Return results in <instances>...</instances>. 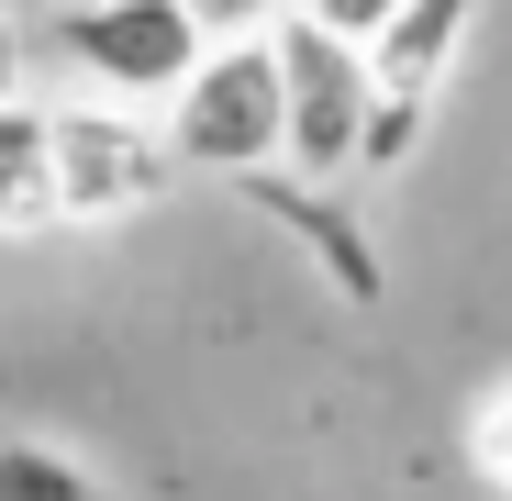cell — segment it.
Segmentation results:
<instances>
[{
	"label": "cell",
	"mask_w": 512,
	"mask_h": 501,
	"mask_svg": "<svg viewBox=\"0 0 512 501\" xmlns=\"http://www.w3.org/2000/svg\"><path fill=\"white\" fill-rule=\"evenodd\" d=\"M167 156L201 167V179L279 167V56H268V34L201 45V67L179 78V101H167Z\"/></svg>",
	"instance_id": "1"
},
{
	"label": "cell",
	"mask_w": 512,
	"mask_h": 501,
	"mask_svg": "<svg viewBox=\"0 0 512 501\" xmlns=\"http://www.w3.org/2000/svg\"><path fill=\"white\" fill-rule=\"evenodd\" d=\"M268 56H279V167L301 179H357V134H368V56L323 23H268Z\"/></svg>",
	"instance_id": "2"
},
{
	"label": "cell",
	"mask_w": 512,
	"mask_h": 501,
	"mask_svg": "<svg viewBox=\"0 0 512 501\" xmlns=\"http://www.w3.org/2000/svg\"><path fill=\"white\" fill-rule=\"evenodd\" d=\"M45 134H56V212L67 223H134L179 179L167 134H145L134 101H56Z\"/></svg>",
	"instance_id": "3"
},
{
	"label": "cell",
	"mask_w": 512,
	"mask_h": 501,
	"mask_svg": "<svg viewBox=\"0 0 512 501\" xmlns=\"http://www.w3.org/2000/svg\"><path fill=\"white\" fill-rule=\"evenodd\" d=\"M190 0H101V12H56V56L90 78L101 101H179V78L201 67Z\"/></svg>",
	"instance_id": "4"
},
{
	"label": "cell",
	"mask_w": 512,
	"mask_h": 501,
	"mask_svg": "<svg viewBox=\"0 0 512 501\" xmlns=\"http://www.w3.org/2000/svg\"><path fill=\"white\" fill-rule=\"evenodd\" d=\"M256 212H279V223H301L312 234V268L346 290V301H379L390 290V268H379V245H368V223H346L334 212V179H301V167H256V179H234Z\"/></svg>",
	"instance_id": "5"
},
{
	"label": "cell",
	"mask_w": 512,
	"mask_h": 501,
	"mask_svg": "<svg viewBox=\"0 0 512 501\" xmlns=\"http://www.w3.org/2000/svg\"><path fill=\"white\" fill-rule=\"evenodd\" d=\"M479 12H490V0H401V12L357 45V56H368V90L435 101V90H446V67H457L468 34H479Z\"/></svg>",
	"instance_id": "6"
},
{
	"label": "cell",
	"mask_w": 512,
	"mask_h": 501,
	"mask_svg": "<svg viewBox=\"0 0 512 501\" xmlns=\"http://www.w3.org/2000/svg\"><path fill=\"white\" fill-rule=\"evenodd\" d=\"M56 134H45V101H0V245H34L56 234Z\"/></svg>",
	"instance_id": "7"
},
{
	"label": "cell",
	"mask_w": 512,
	"mask_h": 501,
	"mask_svg": "<svg viewBox=\"0 0 512 501\" xmlns=\"http://www.w3.org/2000/svg\"><path fill=\"white\" fill-rule=\"evenodd\" d=\"M0 501H112V479L90 457L45 446V435H12V446H0Z\"/></svg>",
	"instance_id": "8"
},
{
	"label": "cell",
	"mask_w": 512,
	"mask_h": 501,
	"mask_svg": "<svg viewBox=\"0 0 512 501\" xmlns=\"http://www.w3.org/2000/svg\"><path fill=\"white\" fill-rule=\"evenodd\" d=\"M468 468L512 501V379H490V390L468 401Z\"/></svg>",
	"instance_id": "9"
},
{
	"label": "cell",
	"mask_w": 512,
	"mask_h": 501,
	"mask_svg": "<svg viewBox=\"0 0 512 501\" xmlns=\"http://www.w3.org/2000/svg\"><path fill=\"white\" fill-rule=\"evenodd\" d=\"M290 12H301V23H323V34H346V45H368V34L401 12V0H290Z\"/></svg>",
	"instance_id": "10"
},
{
	"label": "cell",
	"mask_w": 512,
	"mask_h": 501,
	"mask_svg": "<svg viewBox=\"0 0 512 501\" xmlns=\"http://www.w3.org/2000/svg\"><path fill=\"white\" fill-rule=\"evenodd\" d=\"M190 23L223 45V34H268V23H290V0H190Z\"/></svg>",
	"instance_id": "11"
},
{
	"label": "cell",
	"mask_w": 512,
	"mask_h": 501,
	"mask_svg": "<svg viewBox=\"0 0 512 501\" xmlns=\"http://www.w3.org/2000/svg\"><path fill=\"white\" fill-rule=\"evenodd\" d=\"M12 90H23V23L0 12V101H12Z\"/></svg>",
	"instance_id": "12"
},
{
	"label": "cell",
	"mask_w": 512,
	"mask_h": 501,
	"mask_svg": "<svg viewBox=\"0 0 512 501\" xmlns=\"http://www.w3.org/2000/svg\"><path fill=\"white\" fill-rule=\"evenodd\" d=\"M56 12H101V0H56Z\"/></svg>",
	"instance_id": "13"
}]
</instances>
